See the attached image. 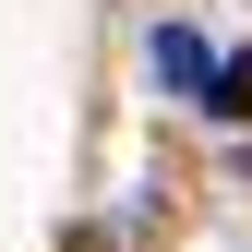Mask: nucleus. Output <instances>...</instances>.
<instances>
[{
    "instance_id": "nucleus-2",
    "label": "nucleus",
    "mask_w": 252,
    "mask_h": 252,
    "mask_svg": "<svg viewBox=\"0 0 252 252\" xmlns=\"http://www.w3.org/2000/svg\"><path fill=\"white\" fill-rule=\"evenodd\" d=\"M204 120H252V48H240V60H216V96H204Z\"/></svg>"
},
{
    "instance_id": "nucleus-1",
    "label": "nucleus",
    "mask_w": 252,
    "mask_h": 252,
    "mask_svg": "<svg viewBox=\"0 0 252 252\" xmlns=\"http://www.w3.org/2000/svg\"><path fill=\"white\" fill-rule=\"evenodd\" d=\"M144 60H156V84H180V96H192V108L216 96V48L192 36V24H156V36H144Z\"/></svg>"
}]
</instances>
